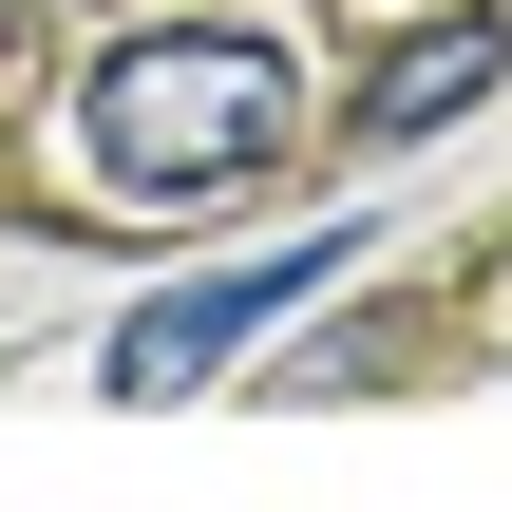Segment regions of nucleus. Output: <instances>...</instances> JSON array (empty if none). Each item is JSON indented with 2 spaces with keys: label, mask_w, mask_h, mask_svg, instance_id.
<instances>
[{
  "label": "nucleus",
  "mask_w": 512,
  "mask_h": 512,
  "mask_svg": "<svg viewBox=\"0 0 512 512\" xmlns=\"http://www.w3.org/2000/svg\"><path fill=\"white\" fill-rule=\"evenodd\" d=\"M285 133H304V57L266 19H152L76 76V152L114 190H247Z\"/></svg>",
  "instance_id": "1"
},
{
  "label": "nucleus",
  "mask_w": 512,
  "mask_h": 512,
  "mask_svg": "<svg viewBox=\"0 0 512 512\" xmlns=\"http://www.w3.org/2000/svg\"><path fill=\"white\" fill-rule=\"evenodd\" d=\"M342 266H361V228H304V247H266V266H209V285L133 304V323H114V399H190L209 361H247L266 323H304Z\"/></svg>",
  "instance_id": "2"
},
{
  "label": "nucleus",
  "mask_w": 512,
  "mask_h": 512,
  "mask_svg": "<svg viewBox=\"0 0 512 512\" xmlns=\"http://www.w3.org/2000/svg\"><path fill=\"white\" fill-rule=\"evenodd\" d=\"M494 76H512V19H494V0H475V19H437V38H399V57L361 76V152H418V133H456Z\"/></svg>",
  "instance_id": "3"
}]
</instances>
